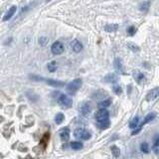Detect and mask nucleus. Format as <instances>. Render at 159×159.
Here are the masks:
<instances>
[{
    "instance_id": "1",
    "label": "nucleus",
    "mask_w": 159,
    "mask_h": 159,
    "mask_svg": "<svg viewBox=\"0 0 159 159\" xmlns=\"http://www.w3.org/2000/svg\"><path fill=\"white\" fill-rule=\"evenodd\" d=\"M74 136H75L77 139L81 140H89L91 137V134L89 131H88L87 129L83 128V127H78L74 130Z\"/></svg>"
},
{
    "instance_id": "2",
    "label": "nucleus",
    "mask_w": 159,
    "mask_h": 159,
    "mask_svg": "<svg viewBox=\"0 0 159 159\" xmlns=\"http://www.w3.org/2000/svg\"><path fill=\"white\" fill-rule=\"evenodd\" d=\"M83 84V80L82 79H75L74 81H72L70 84L67 86V91L70 95H75L78 91L80 89V88L82 87Z\"/></svg>"
},
{
    "instance_id": "3",
    "label": "nucleus",
    "mask_w": 159,
    "mask_h": 159,
    "mask_svg": "<svg viewBox=\"0 0 159 159\" xmlns=\"http://www.w3.org/2000/svg\"><path fill=\"white\" fill-rule=\"evenodd\" d=\"M57 100H58V104L62 107H65V109H70V107L73 106V100H72V98L69 97L68 95H66V93H61Z\"/></svg>"
},
{
    "instance_id": "4",
    "label": "nucleus",
    "mask_w": 159,
    "mask_h": 159,
    "mask_svg": "<svg viewBox=\"0 0 159 159\" xmlns=\"http://www.w3.org/2000/svg\"><path fill=\"white\" fill-rule=\"evenodd\" d=\"M95 118L97 122H102L106 121V120H109V113L106 109H100L97 111L95 115Z\"/></svg>"
},
{
    "instance_id": "5",
    "label": "nucleus",
    "mask_w": 159,
    "mask_h": 159,
    "mask_svg": "<svg viewBox=\"0 0 159 159\" xmlns=\"http://www.w3.org/2000/svg\"><path fill=\"white\" fill-rule=\"evenodd\" d=\"M65 47L64 44L60 41H56L54 42L51 46V52H52L54 55H61V54L64 52Z\"/></svg>"
},
{
    "instance_id": "6",
    "label": "nucleus",
    "mask_w": 159,
    "mask_h": 159,
    "mask_svg": "<svg viewBox=\"0 0 159 159\" xmlns=\"http://www.w3.org/2000/svg\"><path fill=\"white\" fill-rule=\"evenodd\" d=\"M155 116H156V115H155V113H148V115H147L144 117V120H143V121L141 122V124H140L139 126H138V128L136 129V130H134L133 132H132V135H135V134H137L138 132H139L140 130H141L142 127L144 126V125L146 124H148V122H150L151 120H153L154 118H155Z\"/></svg>"
},
{
    "instance_id": "7",
    "label": "nucleus",
    "mask_w": 159,
    "mask_h": 159,
    "mask_svg": "<svg viewBox=\"0 0 159 159\" xmlns=\"http://www.w3.org/2000/svg\"><path fill=\"white\" fill-rule=\"evenodd\" d=\"M80 113L83 116H88L91 111V106L89 102H83L79 109Z\"/></svg>"
},
{
    "instance_id": "8",
    "label": "nucleus",
    "mask_w": 159,
    "mask_h": 159,
    "mask_svg": "<svg viewBox=\"0 0 159 159\" xmlns=\"http://www.w3.org/2000/svg\"><path fill=\"white\" fill-rule=\"evenodd\" d=\"M41 82H45L46 84H48L51 87H55V88H61V87L65 86V83L61 82L58 80H53V79H41Z\"/></svg>"
},
{
    "instance_id": "9",
    "label": "nucleus",
    "mask_w": 159,
    "mask_h": 159,
    "mask_svg": "<svg viewBox=\"0 0 159 159\" xmlns=\"http://www.w3.org/2000/svg\"><path fill=\"white\" fill-rule=\"evenodd\" d=\"M16 11H17V6H15V5L11 6V7L7 10V12L5 13V15L3 16V18H2V21L6 22V21H8V20H10L11 18L14 16V14L16 13Z\"/></svg>"
},
{
    "instance_id": "10",
    "label": "nucleus",
    "mask_w": 159,
    "mask_h": 159,
    "mask_svg": "<svg viewBox=\"0 0 159 159\" xmlns=\"http://www.w3.org/2000/svg\"><path fill=\"white\" fill-rule=\"evenodd\" d=\"M158 98H159V88H154L151 91H149V93H147L146 100L147 102H152V100H155Z\"/></svg>"
},
{
    "instance_id": "11",
    "label": "nucleus",
    "mask_w": 159,
    "mask_h": 159,
    "mask_svg": "<svg viewBox=\"0 0 159 159\" xmlns=\"http://www.w3.org/2000/svg\"><path fill=\"white\" fill-rule=\"evenodd\" d=\"M71 47H72V50H73L75 53L82 52L83 49H84V46H83V44L81 43L79 40H74V41L71 43Z\"/></svg>"
},
{
    "instance_id": "12",
    "label": "nucleus",
    "mask_w": 159,
    "mask_h": 159,
    "mask_svg": "<svg viewBox=\"0 0 159 159\" xmlns=\"http://www.w3.org/2000/svg\"><path fill=\"white\" fill-rule=\"evenodd\" d=\"M104 81L106 83H109V84H115V83H116L118 81V77L116 74H107V75L106 76V77L104 78Z\"/></svg>"
},
{
    "instance_id": "13",
    "label": "nucleus",
    "mask_w": 159,
    "mask_h": 159,
    "mask_svg": "<svg viewBox=\"0 0 159 159\" xmlns=\"http://www.w3.org/2000/svg\"><path fill=\"white\" fill-rule=\"evenodd\" d=\"M60 137L63 141H68L69 138H70V129L68 127H64L63 129H61L60 131Z\"/></svg>"
},
{
    "instance_id": "14",
    "label": "nucleus",
    "mask_w": 159,
    "mask_h": 159,
    "mask_svg": "<svg viewBox=\"0 0 159 159\" xmlns=\"http://www.w3.org/2000/svg\"><path fill=\"white\" fill-rule=\"evenodd\" d=\"M152 150L155 154H159V134H155L153 137V144H152Z\"/></svg>"
},
{
    "instance_id": "15",
    "label": "nucleus",
    "mask_w": 159,
    "mask_h": 159,
    "mask_svg": "<svg viewBox=\"0 0 159 159\" xmlns=\"http://www.w3.org/2000/svg\"><path fill=\"white\" fill-rule=\"evenodd\" d=\"M113 67H115V69L117 72L124 73V65H122V62L120 59H118V58L115 59V61H113Z\"/></svg>"
},
{
    "instance_id": "16",
    "label": "nucleus",
    "mask_w": 159,
    "mask_h": 159,
    "mask_svg": "<svg viewBox=\"0 0 159 159\" xmlns=\"http://www.w3.org/2000/svg\"><path fill=\"white\" fill-rule=\"evenodd\" d=\"M47 70L50 73H55L58 70V63L56 61H51L47 64Z\"/></svg>"
},
{
    "instance_id": "17",
    "label": "nucleus",
    "mask_w": 159,
    "mask_h": 159,
    "mask_svg": "<svg viewBox=\"0 0 159 159\" xmlns=\"http://www.w3.org/2000/svg\"><path fill=\"white\" fill-rule=\"evenodd\" d=\"M111 104V98H106V100H102L100 102H98V109H106Z\"/></svg>"
},
{
    "instance_id": "18",
    "label": "nucleus",
    "mask_w": 159,
    "mask_h": 159,
    "mask_svg": "<svg viewBox=\"0 0 159 159\" xmlns=\"http://www.w3.org/2000/svg\"><path fill=\"white\" fill-rule=\"evenodd\" d=\"M134 79H135V81L138 83V84H142V83L145 81V75L143 73L137 72V73L134 74Z\"/></svg>"
},
{
    "instance_id": "19",
    "label": "nucleus",
    "mask_w": 159,
    "mask_h": 159,
    "mask_svg": "<svg viewBox=\"0 0 159 159\" xmlns=\"http://www.w3.org/2000/svg\"><path fill=\"white\" fill-rule=\"evenodd\" d=\"M117 29H118L117 24H106L104 26V30L106 32H115V31H117Z\"/></svg>"
},
{
    "instance_id": "20",
    "label": "nucleus",
    "mask_w": 159,
    "mask_h": 159,
    "mask_svg": "<svg viewBox=\"0 0 159 159\" xmlns=\"http://www.w3.org/2000/svg\"><path fill=\"white\" fill-rule=\"evenodd\" d=\"M138 124H139V117L135 116V117L132 118V119L130 120V122H129V127H130L131 129H134L138 126Z\"/></svg>"
},
{
    "instance_id": "21",
    "label": "nucleus",
    "mask_w": 159,
    "mask_h": 159,
    "mask_svg": "<svg viewBox=\"0 0 159 159\" xmlns=\"http://www.w3.org/2000/svg\"><path fill=\"white\" fill-rule=\"evenodd\" d=\"M70 146L72 149H74V150H80V149L83 148V143L80 141H73V142H71Z\"/></svg>"
},
{
    "instance_id": "22",
    "label": "nucleus",
    "mask_w": 159,
    "mask_h": 159,
    "mask_svg": "<svg viewBox=\"0 0 159 159\" xmlns=\"http://www.w3.org/2000/svg\"><path fill=\"white\" fill-rule=\"evenodd\" d=\"M98 126L100 129H106L109 127V124H111V122H109V120H106V121H102V122H97Z\"/></svg>"
},
{
    "instance_id": "23",
    "label": "nucleus",
    "mask_w": 159,
    "mask_h": 159,
    "mask_svg": "<svg viewBox=\"0 0 159 159\" xmlns=\"http://www.w3.org/2000/svg\"><path fill=\"white\" fill-rule=\"evenodd\" d=\"M64 119H65V115H64V113H58V115H56L55 116V122L57 124H61L63 121H64Z\"/></svg>"
},
{
    "instance_id": "24",
    "label": "nucleus",
    "mask_w": 159,
    "mask_h": 159,
    "mask_svg": "<svg viewBox=\"0 0 159 159\" xmlns=\"http://www.w3.org/2000/svg\"><path fill=\"white\" fill-rule=\"evenodd\" d=\"M149 2L148 1H146V2H143V3H141L139 5V10L140 11H142V12H147L148 11V9H149Z\"/></svg>"
},
{
    "instance_id": "25",
    "label": "nucleus",
    "mask_w": 159,
    "mask_h": 159,
    "mask_svg": "<svg viewBox=\"0 0 159 159\" xmlns=\"http://www.w3.org/2000/svg\"><path fill=\"white\" fill-rule=\"evenodd\" d=\"M140 150H141L143 153H148L149 152V146L147 142H142L140 144Z\"/></svg>"
},
{
    "instance_id": "26",
    "label": "nucleus",
    "mask_w": 159,
    "mask_h": 159,
    "mask_svg": "<svg viewBox=\"0 0 159 159\" xmlns=\"http://www.w3.org/2000/svg\"><path fill=\"white\" fill-rule=\"evenodd\" d=\"M127 47H128L129 49H130L131 51H132L133 53H137L140 51V48L138 46H136L135 44H132V43H128L127 44Z\"/></svg>"
},
{
    "instance_id": "27",
    "label": "nucleus",
    "mask_w": 159,
    "mask_h": 159,
    "mask_svg": "<svg viewBox=\"0 0 159 159\" xmlns=\"http://www.w3.org/2000/svg\"><path fill=\"white\" fill-rule=\"evenodd\" d=\"M111 152H113V154L115 157H118V156L120 155V150H119V148H118L117 146L113 145V146H111Z\"/></svg>"
},
{
    "instance_id": "28",
    "label": "nucleus",
    "mask_w": 159,
    "mask_h": 159,
    "mask_svg": "<svg viewBox=\"0 0 159 159\" xmlns=\"http://www.w3.org/2000/svg\"><path fill=\"white\" fill-rule=\"evenodd\" d=\"M113 91H115L116 95H120V93H122V89H121V87H120L119 85H115V86L113 87Z\"/></svg>"
},
{
    "instance_id": "29",
    "label": "nucleus",
    "mask_w": 159,
    "mask_h": 159,
    "mask_svg": "<svg viewBox=\"0 0 159 159\" xmlns=\"http://www.w3.org/2000/svg\"><path fill=\"white\" fill-rule=\"evenodd\" d=\"M136 33V28L134 26H130L127 28V34L129 36H134Z\"/></svg>"
},
{
    "instance_id": "30",
    "label": "nucleus",
    "mask_w": 159,
    "mask_h": 159,
    "mask_svg": "<svg viewBox=\"0 0 159 159\" xmlns=\"http://www.w3.org/2000/svg\"><path fill=\"white\" fill-rule=\"evenodd\" d=\"M49 42V40L47 39L46 37H40V39H39V43L41 46H45L47 43Z\"/></svg>"
},
{
    "instance_id": "31",
    "label": "nucleus",
    "mask_w": 159,
    "mask_h": 159,
    "mask_svg": "<svg viewBox=\"0 0 159 159\" xmlns=\"http://www.w3.org/2000/svg\"><path fill=\"white\" fill-rule=\"evenodd\" d=\"M49 1H51V0H47V2H49Z\"/></svg>"
}]
</instances>
